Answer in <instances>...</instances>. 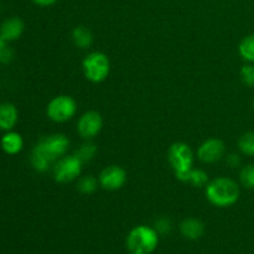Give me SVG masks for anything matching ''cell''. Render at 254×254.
I'll list each match as a JSON object with an SVG mask.
<instances>
[{"instance_id":"cell-21","label":"cell","mask_w":254,"mask_h":254,"mask_svg":"<svg viewBox=\"0 0 254 254\" xmlns=\"http://www.w3.org/2000/svg\"><path fill=\"white\" fill-rule=\"evenodd\" d=\"M189 183L191 185L196 186V188H202L208 184V175L206 171L201 170V169H192L190 175V181Z\"/></svg>"},{"instance_id":"cell-16","label":"cell","mask_w":254,"mask_h":254,"mask_svg":"<svg viewBox=\"0 0 254 254\" xmlns=\"http://www.w3.org/2000/svg\"><path fill=\"white\" fill-rule=\"evenodd\" d=\"M238 52L245 61L254 62V34L243 37L238 46Z\"/></svg>"},{"instance_id":"cell-3","label":"cell","mask_w":254,"mask_h":254,"mask_svg":"<svg viewBox=\"0 0 254 254\" xmlns=\"http://www.w3.org/2000/svg\"><path fill=\"white\" fill-rule=\"evenodd\" d=\"M159 245V233L149 226H136L127 236V250L130 254H150Z\"/></svg>"},{"instance_id":"cell-19","label":"cell","mask_w":254,"mask_h":254,"mask_svg":"<svg viewBox=\"0 0 254 254\" xmlns=\"http://www.w3.org/2000/svg\"><path fill=\"white\" fill-rule=\"evenodd\" d=\"M238 149L247 156H254V131H247L238 140Z\"/></svg>"},{"instance_id":"cell-14","label":"cell","mask_w":254,"mask_h":254,"mask_svg":"<svg viewBox=\"0 0 254 254\" xmlns=\"http://www.w3.org/2000/svg\"><path fill=\"white\" fill-rule=\"evenodd\" d=\"M24 139L16 131H7L1 138V149L9 155H16L22 150Z\"/></svg>"},{"instance_id":"cell-5","label":"cell","mask_w":254,"mask_h":254,"mask_svg":"<svg viewBox=\"0 0 254 254\" xmlns=\"http://www.w3.org/2000/svg\"><path fill=\"white\" fill-rule=\"evenodd\" d=\"M77 113V102L67 94L54 97L46 107L49 119L55 123H66L71 121Z\"/></svg>"},{"instance_id":"cell-11","label":"cell","mask_w":254,"mask_h":254,"mask_svg":"<svg viewBox=\"0 0 254 254\" xmlns=\"http://www.w3.org/2000/svg\"><path fill=\"white\" fill-rule=\"evenodd\" d=\"M24 29V21L20 17H9L0 25V34L6 41H15V40L20 39Z\"/></svg>"},{"instance_id":"cell-4","label":"cell","mask_w":254,"mask_h":254,"mask_svg":"<svg viewBox=\"0 0 254 254\" xmlns=\"http://www.w3.org/2000/svg\"><path fill=\"white\" fill-rule=\"evenodd\" d=\"M84 77L92 83L106 81L111 72V61L108 56L101 51H93L87 55L82 61Z\"/></svg>"},{"instance_id":"cell-12","label":"cell","mask_w":254,"mask_h":254,"mask_svg":"<svg viewBox=\"0 0 254 254\" xmlns=\"http://www.w3.org/2000/svg\"><path fill=\"white\" fill-rule=\"evenodd\" d=\"M180 232L188 240L196 241L202 237L203 232H205V225L198 218H185L180 223Z\"/></svg>"},{"instance_id":"cell-15","label":"cell","mask_w":254,"mask_h":254,"mask_svg":"<svg viewBox=\"0 0 254 254\" xmlns=\"http://www.w3.org/2000/svg\"><path fill=\"white\" fill-rule=\"evenodd\" d=\"M72 41L78 49H88L93 44V34L86 26H77L72 31Z\"/></svg>"},{"instance_id":"cell-7","label":"cell","mask_w":254,"mask_h":254,"mask_svg":"<svg viewBox=\"0 0 254 254\" xmlns=\"http://www.w3.org/2000/svg\"><path fill=\"white\" fill-rule=\"evenodd\" d=\"M168 160L174 169V173L191 170L193 165L192 149L186 143L176 141L169 148Z\"/></svg>"},{"instance_id":"cell-17","label":"cell","mask_w":254,"mask_h":254,"mask_svg":"<svg viewBox=\"0 0 254 254\" xmlns=\"http://www.w3.org/2000/svg\"><path fill=\"white\" fill-rule=\"evenodd\" d=\"M98 184L99 181L94 176H82L77 181V190L81 193H83V195H92L97 190V188H98Z\"/></svg>"},{"instance_id":"cell-23","label":"cell","mask_w":254,"mask_h":254,"mask_svg":"<svg viewBox=\"0 0 254 254\" xmlns=\"http://www.w3.org/2000/svg\"><path fill=\"white\" fill-rule=\"evenodd\" d=\"M156 232L159 235H166L171 231L173 226H171V221L166 217H160L155 221V227Z\"/></svg>"},{"instance_id":"cell-22","label":"cell","mask_w":254,"mask_h":254,"mask_svg":"<svg viewBox=\"0 0 254 254\" xmlns=\"http://www.w3.org/2000/svg\"><path fill=\"white\" fill-rule=\"evenodd\" d=\"M241 79L247 87L253 88L254 87V66L253 64H245L241 68Z\"/></svg>"},{"instance_id":"cell-9","label":"cell","mask_w":254,"mask_h":254,"mask_svg":"<svg viewBox=\"0 0 254 254\" xmlns=\"http://www.w3.org/2000/svg\"><path fill=\"white\" fill-rule=\"evenodd\" d=\"M98 181L104 190L117 191L127 183V171L122 166L109 165L101 171Z\"/></svg>"},{"instance_id":"cell-24","label":"cell","mask_w":254,"mask_h":254,"mask_svg":"<svg viewBox=\"0 0 254 254\" xmlns=\"http://www.w3.org/2000/svg\"><path fill=\"white\" fill-rule=\"evenodd\" d=\"M12 60H14V51L7 45L0 49V64H10Z\"/></svg>"},{"instance_id":"cell-8","label":"cell","mask_w":254,"mask_h":254,"mask_svg":"<svg viewBox=\"0 0 254 254\" xmlns=\"http://www.w3.org/2000/svg\"><path fill=\"white\" fill-rule=\"evenodd\" d=\"M103 128V118L96 111H88L79 117L77 122V131L86 140L94 138Z\"/></svg>"},{"instance_id":"cell-20","label":"cell","mask_w":254,"mask_h":254,"mask_svg":"<svg viewBox=\"0 0 254 254\" xmlns=\"http://www.w3.org/2000/svg\"><path fill=\"white\" fill-rule=\"evenodd\" d=\"M240 180L241 184L245 186L246 189L253 190L254 189V164L243 166L242 170L240 173Z\"/></svg>"},{"instance_id":"cell-1","label":"cell","mask_w":254,"mask_h":254,"mask_svg":"<svg viewBox=\"0 0 254 254\" xmlns=\"http://www.w3.org/2000/svg\"><path fill=\"white\" fill-rule=\"evenodd\" d=\"M69 139L62 133L50 134L40 139L31 151V165L37 173H46L59 159L67 154Z\"/></svg>"},{"instance_id":"cell-27","label":"cell","mask_w":254,"mask_h":254,"mask_svg":"<svg viewBox=\"0 0 254 254\" xmlns=\"http://www.w3.org/2000/svg\"><path fill=\"white\" fill-rule=\"evenodd\" d=\"M6 40L4 39V37L1 36V34H0V49H2V47L6 46Z\"/></svg>"},{"instance_id":"cell-26","label":"cell","mask_w":254,"mask_h":254,"mask_svg":"<svg viewBox=\"0 0 254 254\" xmlns=\"http://www.w3.org/2000/svg\"><path fill=\"white\" fill-rule=\"evenodd\" d=\"M39 6H51V5L56 4L59 0H32Z\"/></svg>"},{"instance_id":"cell-6","label":"cell","mask_w":254,"mask_h":254,"mask_svg":"<svg viewBox=\"0 0 254 254\" xmlns=\"http://www.w3.org/2000/svg\"><path fill=\"white\" fill-rule=\"evenodd\" d=\"M83 163L77 158L74 154L64 155L55 163L54 165V179L59 184L72 183L82 173Z\"/></svg>"},{"instance_id":"cell-25","label":"cell","mask_w":254,"mask_h":254,"mask_svg":"<svg viewBox=\"0 0 254 254\" xmlns=\"http://www.w3.org/2000/svg\"><path fill=\"white\" fill-rule=\"evenodd\" d=\"M226 161H227V164L231 168H238L241 165V158L237 154H228Z\"/></svg>"},{"instance_id":"cell-2","label":"cell","mask_w":254,"mask_h":254,"mask_svg":"<svg viewBox=\"0 0 254 254\" xmlns=\"http://www.w3.org/2000/svg\"><path fill=\"white\" fill-rule=\"evenodd\" d=\"M206 198L216 207H231L240 200L241 190L235 180L218 176L206 185Z\"/></svg>"},{"instance_id":"cell-13","label":"cell","mask_w":254,"mask_h":254,"mask_svg":"<svg viewBox=\"0 0 254 254\" xmlns=\"http://www.w3.org/2000/svg\"><path fill=\"white\" fill-rule=\"evenodd\" d=\"M19 113L16 107L12 103H1L0 104V129L5 131H10L17 123Z\"/></svg>"},{"instance_id":"cell-18","label":"cell","mask_w":254,"mask_h":254,"mask_svg":"<svg viewBox=\"0 0 254 254\" xmlns=\"http://www.w3.org/2000/svg\"><path fill=\"white\" fill-rule=\"evenodd\" d=\"M97 146L96 144L91 143V141H86V143L82 144L76 151H74V155L82 161V163H87V161H91L93 160L94 156L97 154Z\"/></svg>"},{"instance_id":"cell-28","label":"cell","mask_w":254,"mask_h":254,"mask_svg":"<svg viewBox=\"0 0 254 254\" xmlns=\"http://www.w3.org/2000/svg\"><path fill=\"white\" fill-rule=\"evenodd\" d=\"M253 107H254V99H253Z\"/></svg>"},{"instance_id":"cell-10","label":"cell","mask_w":254,"mask_h":254,"mask_svg":"<svg viewBox=\"0 0 254 254\" xmlns=\"http://www.w3.org/2000/svg\"><path fill=\"white\" fill-rule=\"evenodd\" d=\"M226 153V145L221 139L210 138L203 141L197 149V158L205 164L217 163Z\"/></svg>"}]
</instances>
